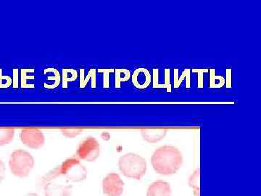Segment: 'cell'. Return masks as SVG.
Masks as SVG:
<instances>
[{"instance_id":"1","label":"cell","mask_w":261,"mask_h":196,"mask_svg":"<svg viewBox=\"0 0 261 196\" xmlns=\"http://www.w3.org/2000/svg\"><path fill=\"white\" fill-rule=\"evenodd\" d=\"M183 155L174 146L165 145L155 150L152 158V167L156 173L171 175L177 173L183 164Z\"/></svg>"},{"instance_id":"2","label":"cell","mask_w":261,"mask_h":196,"mask_svg":"<svg viewBox=\"0 0 261 196\" xmlns=\"http://www.w3.org/2000/svg\"><path fill=\"white\" fill-rule=\"evenodd\" d=\"M87 172L84 166L80 163L77 157H71L65 160L64 162L51 170L42 178L44 185L58 177L63 176L73 182H82L87 178Z\"/></svg>"},{"instance_id":"3","label":"cell","mask_w":261,"mask_h":196,"mask_svg":"<svg viewBox=\"0 0 261 196\" xmlns=\"http://www.w3.org/2000/svg\"><path fill=\"white\" fill-rule=\"evenodd\" d=\"M118 167L126 178L140 180L147 173V161L140 155L128 153L120 157Z\"/></svg>"},{"instance_id":"4","label":"cell","mask_w":261,"mask_h":196,"mask_svg":"<svg viewBox=\"0 0 261 196\" xmlns=\"http://www.w3.org/2000/svg\"><path fill=\"white\" fill-rule=\"evenodd\" d=\"M34 166V159L30 153L23 149H17L10 154L9 168L15 176L25 178Z\"/></svg>"},{"instance_id":"5","label":"cell","mask_w":261,"mask_h":196,"mask_svg":"<svg viewBox=\"0 0 261 196\" xmlns=\"http://www.w3.org/2000/svg\"><path fill=\"white\" fill-rule=\"evenodd\" d=\"M100 154V145L94 137L84 139L79 145L76 151L78 159L87 161H94Z\"/></svg>"},{"instance_id":"6","label":"cell","mask_w":261,"mask_h":196,"mask_svg":"<svg viewBox=\"0 0 261 196\" xmlns=\"http://www.w3.org/2000/svg\"><path fill=\"white\" fill-rule=\"evenodd\" d=\"M124 182L118 173H109L102 181V190L106 196H121Z\"/></svg>"},{"instance_id":"7","label":"cell","mask_w":261,"mask_h":196,"mask_svg":"<svg viewBox=\"0 0 261 196\" xmlns=\"http://www.w3.org/2000/svg\"><path fill=\"white\" fill-rule=\"evenodd\" d=\"M20 138L24 145L31 149H40L45 143L44 135L37 129H24L20 132Z\"/></svg>"},{"instance_id":"8","label":"cell","mask_w":261,"mask_h":196,"mask_svg":"<svg viewBox=\"0 0 261 196\" xmlns=\"http://www.w3.org/2000/svg\"><path fill=\"white\" fill-rule=\"evenodd\" d=\"M132 84L136 88L145 89L149 87L152 77L149 70L144 68L136 69L132 75Z\"/></svg>"},{"instance_id":"9","label":"cell","mask_w":261,"mask_h":196,"mask_svg":"<svg viewBox=\"0 0 261 196\" xmlns=\"http://www.w3.org/2000/svg\"><path fill=\"white\" fill-rule=\"evenodd\" d=\"M171 185L163 180L152 182L147 189V196H171Z\"/></svg>"},{"instance_id":"10","label":"cell","mask_w":261,"mask_h":196,"mask_svg":"<svg viewBox=\"0 0 261 196\" xmlns=\"http://www.w3.org/2000/svg\"><path fill=\"white\" fill-rule=\"evenodd\" d=\"M73 186L57 185L51 182L44 185V196H72Z\"/></svg>"},{"instance_id":"11","label":"cell","mask_w":261,"mask_h":196,"mask_svg":"<svg viewBox=\"0 0 261 196\" xmlns=\"http://www.w3.org/2000/svg\"><path fill=\"white\" fill-rule=\"evenodd\" d=\"M167 135V130L164 129H145L141 130L143 140L149 143H157L163 140Z\"/></svg>"},{"instance_id":"12","label":"cell","mask_w":261,"mask_h":196,"mask_svg":"<svg viewBox=\"0 0 261 196\" xmlns=\"http://www.w3.org/2000/svg\"><path fill=\"white\" fill-rule=\"evenodd\" d=\"M96 71H97V70H96L95 68H91V69L89 70L88 73H87V75L86 76L85 70L80 69V88H84V87L87 85L89 81L92 82V83H91L92 88H95L96 85H97V84H96Z\"/></svg>"},{"instance_id":"13","label":"cell","mask_w":261,"mask_h":196,"mask_svg":"<svg viewBox=\"0 0 261 196\" xmlns=\"http://www.w3.org/2000/svg\"><path fill=\"white\" fill-rule=\"evenodd\" d=\"M35 72L34 68H23L20 71V82H21V88H34V84H29L28 81L34 80L35 76L33 75Z\"/></svg>"},{"instance_id":"14","label":"cell","mask_w":261,"mask_h":196,"mask_svg":"<svg viewBox=\"0 0 261 196\" xmlns=\"http://www.w3.org/2000/svg\"><path fill=\"white\" fill-rule=\"evenodd\" d=\"M132 77L130 70L126 68H116L115 70V87L120 89L121 87V82H127Z\"/></svg>"},{"instance_id":"15","label":"cell","mask_w":261,"mask_h":196,"mask_svg":"<svg viewBox=\"0 0 261 196\" xmlns=\"http://www.w3.org/2000/svg\"><path fill=\"white\" fill-rule=\"evenodd\" d=\"M46 72H50L53 75L49 76V77H47V80L49 81V82H51V83L49 84H44V87L49 89L57 88L61 82V77L59 71L56 70V68H46V69L44 70V73H46Z\"/></svg>"},{"instance_id":"16","label":"cell","mask_w":261,"mask_h":196,"mask_svg":"<svg viewBox=\"0 0 261 196\" xmlns=\"http://www.w3.org/2000/svg\"><path fill=\"white\" fill-rule=\"evenodd\" d=\"M79 74L73 68H64L62 70V86L63 89L68 88V82H74L78 78Z\"/></svg>"},{"instance_id":"17","label":"cell","mask_w":261,"mask_h":196,"mask_svg":"<svg viewBox=\"0 0 261 196\" xmlns=\"http://www.w3.org/2000/svg\"><path fill=\"white\" fill-rule=\"evenodd\" d=\"M210 74V80H209V87L210 88H221L224 87L225 82V78L221 75H215L214 68H211L209 70Z\"/></svg>"},{"instance_id":"18","label":"cell","mask_w":261,"mask_h":196,"mask_svg":"<svg viewBox=\"0 0 261 196\" xmlns=\"http://www.w3.org/2000/svg\"><path fill=\"white\" fill-rule=\"evenodd\" d=\"M15 137V130L13 129L0 128V146L10 144Z\"/></svg>"},{"instance_id":"19","label":"cell","mask_w":261,"mask_h":196,"mask_svg":"<svg viewBox=\"0 0 261 196\" xmlns=\"http://www.w3.org/2000/svg\"><path fill=\"white\" fill-rule=\"evenodd\" d=\"M189 185L194 190L195 196H200V170H196L189 179Z\"/></svg>"},{"instance_id":"20","label":"cell","mask_w":261,"mask_h":196,"mask_svg":"<svg viewBox=\"0 0 261 196\" xmlns=\"http://www.w3.org/2000/svg\"><path fill=\"white\" fill-rule=\"evenodd\" d=\"M190 75H191V70L187 68L184 70L180 78H178V69H174V88H178L185 79H186L187 82L190 83L191 82Z\"/></svg>"},{"instance_id":"21","label":"cell","mask_w":261,"mask_h":196,"mask_svg":"<svg viewBox=\"0 0 261 196\" xmlns=\"http://www.w3.org/2000/svg\"><path fill=\"white\" fill-rule=\"evenodd\" d=\"M97 71L103 74V87L105 89L109 88L110 75L115 72V70L113 68H99Z\"/></svg>"},{"instance_id":"22","label":"cell","mask_w":261,"mask_h":196,"mask_svg":"<svg viewBox=\"0 0 261 196\" xmlns=\"http://www.w3.org/2000/svg\"><path fill=\"white\" fill-rule=\"evenodd\" d=\"M193 73H197V87L203 88L204 87V73H207L209 69L207 68H193L192 70Z\"/></svg>"},{"instance_id":"23","label":"cell","mask_w":261,"mask_h":196,"mask_svg":"<svg viewBox=\"0 0 261 196\" xmlns=\"http://www.w3.org/2000/svg\"><path fill=\"white\" fill-rule=\"evenodd\" d=\"M165 71V83L163 84H158L157 85L154 86L153 88H166L167 92L171 93V84L170 82V70L166 68Z\"/></svg>"},{"instance_id":"24","label":"cell","mask_w":261,"mask_h":196,"mask_svg":"<svg viewBox=\"0 0 261 196\" xmlns=\"http://www.w3.org/2000/svg\"><path fill=\"white\" fill-rule=\"evenodd\" d=\"M13 83V80L8 75H3V70L0 68V89L8 88Z\"/></svg>"},{"instance_id":"25","label":"cell","mask_w":261,"mask_h":196,"mask_svg":"<svg viewBox=\"0 0 261 196\" xmlns=\"http://www.w3.org/2000/svg\"><path fill=\"white\" fill-rule=\"evenodd\" d=\"M83 132L82 129H63L61 130L62 134L68 138H74L81 135Z\"/></svg>"},{"instance_id":"26","label":"cell","mask_w":261,"mask_h":196,"mask_svg":"<svg viewBox=\"0 0 261 196\" xmlns=\"http://www.w3.org/2000/svg\"><path fill=\"white\" fill-rule=\"evenodd\" d=\"M226 79H225V82H226V88L232 87V69L228 68L226 69Z\"/></svg>"},{"instance_id":"27","label":"cell","mask_w":261,"mask_h":196,"mask_svg":"<svg viewBox=\"0 0 261 196\" xmlns=\"http://www.w3.org/2000/svg\"><path fill=\"white\" fill-rule=\"evenodd\" d=\"M13 88L16 89L18 87V69L14 68L13 70Z\"/></svg>"},{"instance_id":"28","label":"cell","mask_w":261,"mask_h":196,"mask_svg":"<svg viewBox=\"0 0 261 196\" xmlns=\"http://www.w3.org/2000/svg\"><path fill=\"white\" fill-rule=\"evenodd\" d=\"M5 175V165L2 160H0V182L4 180Z\"/></svg>"},{"instance_id":"29","label":"cell","mask_w":261,"mask_h":196,"mask_svg":"<svg viewBox=\"0 0 261 196\" xmlns=\"http://www.w3.org/2000/svg\"><path fill=\"white\" fill-rule=\"evenodd\" d=\"M25 196H39L37 193H34V192H30V193L27 194Z\"/></svg>"}]
</instances>
